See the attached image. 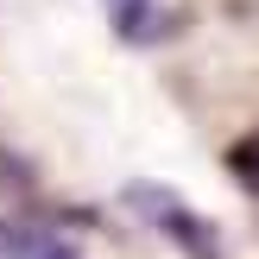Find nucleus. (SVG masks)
Listing matches in <instances>:
<instances>
[{
	"mask_svg": "<svg viewBox=\"0 0 259 259\" xmlns=\"http://www.w3.org/2000/svg\"><path fill=\"white\" fill-rule=\"evenodd\" d=\"M126 202H133V209H146L152 222H158V234H164V240H177L190 259H215V234L202 228V215H196V209H184L177 196H164V190H126Z\"/></svg>",
	"mask_w": 259,
	"mask_h": 259,
	"instance_id": "1",
	"label": "nucleus"
},
{
	"mask_svg": "<svg viewBox=\"0 0 259 259\" xmlns=\"http://www.w3.org/2000/svg\"><path fill=\"white\" fill-rule=\"evenodd\" d=\"M0 259H82V247L51 222H0Z\"/></svg>",
	"mask_w": 259,
	"mask_h": 259,
	"instance_id": "2",
	"label": "nucleus"
},
{
	"mask_svg": "<svg viewBox=\"0 0 259 259\" xmlns=\"http://www.w3.org/2000/svg\"><path fill=\"white\" fill-rule=\"evenodd\" d=\"M228 171L240 177V190H247V196H259V126L247 139H234V146H228Z\"/></svg>",
	"mask_w": 259,
	"mask_h": 259,
	"instance_id": "3",
	"label": "nucleus"
},
{
	"mask_svg": "<svg viewBox=\"0 0 259 259\" xmlns=\"http://www.w3.org/2000/svg\"><path fill=\"white\" fill-rule=\"evenodd\" d=\"M108 13H114V25H120L126 38L152 25V0H108Z\"/></svg>",
	"mask_w": 259,
	"mask_h": 259,
	"instance_id": "4",
	"label": "nucleus"
}]
</instances>
